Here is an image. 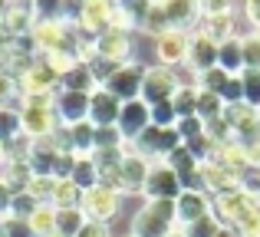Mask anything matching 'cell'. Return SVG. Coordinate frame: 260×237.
<instances>
[{
    "instance_id": "14",
    "label": "cell",
    "mask_w": 260,
    "mask_h": 237,
    "mask_svg": "<svg viewBox=\"0 0 260 237\" xmlns=\"http://www.w3.org/2000/svg\"><path fill=\"white\" fill-rule=\"evenodd\" d=\"M184 63L191 66L194 73H208L217 66V43L211 37H204V33H191L188 40V59Z\"/></svg>"
},
{
    "instance_id": "16",
    "label": "cell",
    "mask_w": 260,
    "mask_h": 237,
    "mask_svg": "<svg viewBox=\"0 0 260 237\" xmlns=\"http://www.w3.org/2000/svg\"><path fill=\"white\" fill-rule=\"evenodd\" d=\"M175 211H178V227L194 224L204 214H211V198L204 191H181L175 201Z\"/></svg>"
},
{
    "instance_id": "32",
    "label": "cell",
    "mask_w": 260,
    "mask_h": 237,
    "mask_svg": "<svg viewBox=\"0 0 260 237\" xmlns=\"http://www.w3.org/2000/svg\"><path fill=\"white\" fill-rule=\"evenodd\" d=\"M204 135H208L211 142H214L217 148H224V145H234V128H231V122L228 119H211V122H204Z\"/></svg>"
},
{
    "instance_id": "57",
    "label": "cell",
    "mask_w": 260,
    "mask_h": 237,
    "mask_svg": "<svg viewBox=\"0 0 260 237\" xmlns=\"http://www.w3.org/2000/svg\"><path fill=\"white\" fill-rule=\"evenodd\" d=\"M0 237H7V234H4V221H0Z\"/></svg>"
},
{
    "instance_id": "6",
    "label": "cell",
    "mask_w": 260,
    "mask_h": 237,
    "mask_svg": "<svg viewBox=\"0 0 260 237\" xmlns=\"http://www.w3.org/2000/svg\"><path fill=\"white\" fill-rule=\"evenodd\" d=\"M181 191H184V188H181V178H178L165 161H155L152 172H148L145 188H142L145 201H178V194H181Z\"/></svg>"
},
{
    "instance_id": "47",
    "label": "cell",
    "mask_w": 260,
    "mask_h": 237,
    "mask_svg": "<svg viewBox=\"0 0 260 237\" xmlns=\"http://www.w3.org/2000/svg\"><path fill=\"white\" fill-rule=\"evenodd\" d=\"M221 99H224V106H241L244 103V83H241V76H231L228 79Z\"/></svg>"
},
{
    "instance_id": "44",
    "label": "cell",
    "mask_w": 260,
    "mask_h": 237,
    "mask_svg": "<svg viewBox=\"0 0 260 237\" xmlns=\"http://www.w3.org/2000/svg\"><path fill=\"white\" fill-rule=\"evenodd\" d=\"M53 188H56V178H30L26 191H30L40 205H50L53 201Z\"/></svg>"
},
{
    "instance_id": "45",
    "label": "cell",
    "mask_w": 260,
    "mask_h": 237,
    "mask_svg": "<svg viewBox=\"0 0 260 237\" xmlns=\"http://www.w3.org/2000/svg\"><path fill=\"white\" fill-rule=\"evenodd\" d=\"M241 191L260 201V165H247L241 172Z\"/></svg>"
},
{
    "instance_id": "19",
    "label": "cell",
    "mask_w": 260,
    "mask_h": 237,
    "mask_svg": "<svg viewBox=\"0 0 260 237\" xmlns=\"http://www.w3.org/2000/svg\"><path fill=\"white\" fill-rule=\"evenodd\" d=\"M30 165L26 161H13V158H4L0 161V185H7L13 194L26 191V185H30Z\"/></svg>"
},
{
    "instance_id": "10",
    "label": "cell",
    "mask_w": 260,
    "mask_h": 237,
    "mask_svg": "<svg viewBox=\"0 0 260 237\" xmlns=\"http://www.w3.org/2000/svg\"><path fill=\"white\" fill-rule=\"evenodd\" d=\"M89 99L92 92H66L59 89L56 99H53V112L63 125H79V122L89 119Z\"/></svg>"
},
{
    "instance_id": "40",
    "label": "cell",
    "mask_w": 260,
    "mask_h": 237,
    "mask_svg": "<svg viewBox=\"0 0 260 237\" xmlns=\"http://www.w3.org/2000/svg\"><path fill=\"white\" fill-rule=\"evenodd\" d=\"M241 83H244V103L260 109V70H244Z\"/></svg>"
},
{
    "instance_id": "33",
    "label": "cell",
    "mask_w": 260,
    "mask_h": 237,
    "mask_svg": "<svg viewBox=\"0 0 260 237\" xmlns=\"http://www.w3.org/2000/svg\"><path fill=\"white\" fill-rule=\"evenodd\" d=\"M198 96H201V92H198L194 86H184V89H178V92H175L172 106H175L178 119H191V116H198Z\"/></svg>"
},
{
    "instance_id": "55",
    "label": "cell",
    "mask_w": 260,
    "mask_h": 237,
    "mask_svg": "<svg viewBox=\"0 0 260 237\" xmlns=\"http://www.w3.org/2000/svg\"><path fill=\"white\" fill-rule=\"evenodd\" d=\"M217 237H241V234H237L234 227H221V231H217Z\"/></svg>"
},
{
    "instance_id": "17",
    "label": "cell",
    "mask_w": 260,
    "mask_h": 237,
    "mask_svg": "<svg viewBox=\"0 0 260 237\" xmlns=\"http://www.w3.org/2000/svg\"><path fill=\"white\" fill-rule=\"evenodd\" d=\"M20 116H23V135L30 142L46 139V135H50L56 125H63L53 109H20Z\"/></svg>"
},
{
    "instance_id": "18",
    "label": "cell",
    "mask_w": 260,
    "mask_h": 237,
    "mask_svg": "<svg viewBox=\"0 0 260 237\" xmlns=\"http://www.w3.org/2000/svg\"><path fill=\"white\" fill-rule=\"evenodd\" d=\"M198 33L211 37L217 46H221V43H228V40L237 37V20H234V13H214V17H201Z\"/></svg>"
},
{
    "instance_id": "2",
    "label": "cell",
    "mask_w": 260,
    "mask_h": 237,
    "mask_svg": "<svg viewBox=\"0 0 260 237\" xmlns=\"http://www.w3.org/2000/svg\"><path fill=\"white\" fill-rule=\"evenodd\" d=\"M181 135H178V128H158V125H148L145 132L139 135L135 142H128V152L142 155V158H148L155 165V161H165L168 155L175 152V148H181Z\"/></svg>"
},
{
    "instance_id": "49",
    "label": "cell",
    "mask_w": 260,
    "mask_h": 237,
    "mask_svg": "<svg viewBox=\"0 0 260 237\" xmlns=\"http://www.w3.org/2000/svg\"><path fill=\"white\" fill-rule=\"evenodd\" d=\"M4 234L7 237H33L30 221H20V218H4Z\"/></svg>"
},
{
    "instance_id": "51",
    "label": "cell",
    "mask_w": 260,
    "mask_h": 237,
    "mask_svg": "<svg viewBox=\"0 0 260 237\" xmlns=\"http://www.w3.org/2000/svg\"><path fill=\"white\" fill-rule=\"evenodd\" d=\"M76 237H112V234H109V224H99V221H86L83 231H79Z\"/></svg>"
},
{
    "instance_id": "42",
    "label": "cell",
    "mask_w": 260,
    "mask_h": 237,
    "mask_svg": "<svg viewBox=\"0 0 260 237\" xmlns=\"http://www.w3.org/2000/svg\"><path fill=\"white\" fill-rule=\"evenodd\" d=\"M152 125H158V128H175L178 125V112H175L172 99H168V103L152 106Z\"/></svg>"
},
{
    "instance_id": "21",
    "label": "cell",
    "mask_w": 260,
    "mask_h": 237,
    "mask_svg": "<svg viewBox=\"0 0 260 237\" xmlns=\"http://www.w3.org/2000/svg\"><path fill=\"white\" fill-rule=\"evenodd\" d=\"M217 66L231 76H241L244 73V53H241V40H228V43L217 46Z\"/></svg>"
},
{
    "instance_id": "5",
    "label": "cell",
    "mask_w": 260,
    "mask_h": 237,
    "mask_svg": "<svg viewBox=\"0 0 260 237\" xmlns=\"http://www.w3.org/2000/svg\"><path fill=\"white\" fill-rule=\"evenodd\" d=\"M95 56L102 59H112V63H132V30L125 26H109L95 37L92 46Z\"/></svg>"
},
{
    "instance_id": "30",
    "label": "cell",
    "mask_w": 260,
    "mask_h": 237,
    "mask_svg": "<svg viewBox=\"0 0 260 237\" xmlns=\"http://www.w3.org/2000/svg\"><path fill=\"white\" fill-rule=\"evenodd\" d=\"M165 165L172 168V172L178 175V178H184V175H194L198 168H201V161H198L194 155H191L188 148L181 145V148H175V152H172V155H168V158H165Z\"/></svg>"
},
{
    "instance_id": "54",
    "label": "cell",
    "mask_w": 260,
    "mask_h": 237,
    "mask_svg": "<svg viewBox=\"0 0 260 237\" xmlns=\"http://www.w3.org/2000/svg\"><path fill=\"white\" fill-rule=\"evenodd\" d=\"M10 43V33H7V26H4V20H0V50Z\"/></svg>"
},
{
    "instance_id": "60",
    "label": "cell",
    "mask_w": 260,
    "mask_h": 237,
    "mask_svg": "<svg viewBox=\"0 0 260 237\" xmlns=\"http://www.w3.org/2000/svg\"><path fill=\"white\" fill-rule=\"evenodd\" d=\"M53 237H63V234H53Z\"/></svg>"
},
{
    "instance_id": "52",
    "label": "cell",
    "mask_w": 260,
    "mask_h": 237,
    "mask_svg": "<svg viewBox=\"0 0 260 237\" xmlns=\"http://www.w3.org/2000/svg\"><path fill=\"white\" fill-rule=\"evenodd\" d=\"M244 17L254 30H260V0H244Z\"/></svg>"
},
{
    "instance_id": "35",
    "label": "cell",
    "mask_w": 260,
    "mask_h": 237,
    "mask_svg": "<svg viewBox=\"0 0 260 237\" xmlns=\"http://www.w3.org/2000/svg\"><path fill=\"white\" fill-rule=\"evenodd\" d=\"M198 92H201V89H198ZM224 109H228V106H224L221 96H211V92H201V96H198V119H201V122L221 119Z\"/></svg>"
},
{
    "instance_id": "46",
    "label": "cell",
    "mask_w": 260,
    "mask_h": 237,
    "mask_svg": "<svg viewBox=\"0 0 260 237\" xmlns=\"http://www.w3.org/2000/svg\"><path fill=\"white\" fill-rule=\"evenodd\" d=\"M178 135H181V142H191V139H198V135H204V122L198 119V116H191V119H178Z\"/></svg>"
},
{
    "instance_id": "53",
    "label": "cell",
    "mask_w": 260,
    "mask_h": 237,
    "mask_svg": "<svg viewBox=\"0 0 260 237\" xmlns=\"http://www.w3.org/2000/svg\"><path fill=\"white\" fill-rule=\"evenodd\" d=\"M10 205H13V191L7 185H0V221L10 218Z\"/></svg>"
},
{
    "instance_id": "39",
    "label": "cell",
    "mask_w": 260,
    "mask_h": 237,
    "mask_svg": "<svg viewBox=\"0 0 260 237\" xmlns=\"http://www.w3.org/2000/svg\"><path fill=\"white\" fill-rule=\"evenodd\" d=\"M37 20H66V0H33Z\"/></svg>"
},
{
    "instance_id": "28",
    "label": "cell",
    "mask_w": 260,
    "mask_h": 237,
    "mask_svg": "<svg viewBox=\"0 0 260 237\" xmlns=\"http://www.w3.org/2000/svg\"><path fill=\"white\" fill-rule=\"evenodd\" d=\"M86 224L83 208H66V211H56V234L63 237H76Z\"/></svg>"
},
{
    "instance_id": "3",
    "label": "cell",
    "mask_w": 260,
    "mask_h": 237,
    "mask_svg": "<svg viewBox=\"0 0 260 237\" xmlns=\"http://www.w3.org/2000/svg\"><path fill=\"white\" fill-rule=\"evenodd\" d=\"M119 211H122V194L119 191H112V188H106V185H95V188H89V191H83V214H86V221L109 224Z\"/></svg>"
},
{
    "instance_id": "50",
    "label": "cell",
    "mask_w": 260,
    "mask_h": 237,
    "mask_svg": "<svg viewBox=\"0 0 260 237\" xmlns=\"http://www.w3.org/2000/svg\"><path fill=\"white\" fill-rule=\"evenodd\" d=\"M201 4V13L204 17H214V13H231L234 0H198Z\"/></svg>"
},
{
    "instance_id": "29",
    "label": "cell",
    "mask_w": 260,
    "mask_h": 237,
    "mask_svg": "<svg viewBox=\"0 0 260 237\" xmlns=\"http://www.w3.org/2000/svg\"><path fill=\"white\" fill-rule=\"evenodd\" d=\"M30 231H33V237H53L56 234V208L40 205V211L30 218Z\"/></svg>"
},
{
    "instance_id": "9",
    "label": "cell",
    "mask_w": 260,
    "mask_h": 237,
    "mask_svg": "<svg viewBox=\"0 0 260 237\" xmlns=\"http://www.w3.org/2000/svg\"><path fill=\"white\" fill-rule=\"evenodd\" d=\"M119 132L125 142H135L142 132H145L148 125H152V106L142 103V99H128V103H122V112H119Z\"/></svg>"
},
{
    "instance_id": "37",
    "label": "cell",
    "mask_w": 260,
    "mask_h": 237,
    "mask_svg": "<svg viewBox=\"0 0 260 237\" xmlns=\"http://www.w3.org/2000/svg\"><path fill=\"white\" fill-rule=\"evenodd\" d=\"M128 142L122 139L119 125H99L95 128V152H106V148H125Z\"/></svg>"
},
{
    "instance_id": "26",
    "label": "cell",
    "mask_w": 260,
    "mask_h": 237,
    "mask_svg": "<svg viewBox=\"0 0 260 237\" xmlns=\"http://www.w3.org/2000/svg\"><path fill=\"white\" fill-rule=\"evenodd\" d=\"M241 40V53H244V70H260V30L247 26L244 33H237Z\"/></svg>"
},
{
    "instance_id": "25",
    "label": "cell",
    "mask_w": 260,
    "mask_h": 237,
    "mask_svg": "<svg viewBox=\"0 0 260 237\" xmlns=\"http://www.w3.org/2000/svg\"><path fill=\"white\" fill-rule=\"evenodd\" d=\"M73 185L79 188V191H89V188L99 185V168H95L92 155H83V158H76V168H73Z\"/></svg>"
},
{
    "instance_id": "23",
    "label": "cell",
    "mask_w": 260,
    "mask_h": 237,
    "mask_svg": "<svg viewBox=\"0 0 260 237\" xmlns=\"http://www.w3.org/2000/svg\"><path fill=\"white\" fill-rule=\"evenodd\" d=\"M70 142H73V155H92L95 152V125L92 122H79V125H70Z\"/></svg>"
},
{
    "instance_id": "36",
    "label": "cell",
    "mask_w": 260,
    "mask_h": 237,
    "mask_svg": "<svg viewBox=\"0 0 260 237\" xmlns=\"http://www.w3.org/2000/svg\"><path fill=\"white\" fill-rule=\"evenodd\" d=\"M184 237H217V231H221V221L214 218V214H204L201 221H194V224H184L178 227Z\"/></svg>"
},
{
    "instance_id": "4",
    "label": "cell",
    "mask_w": 260,
    "mask_h": 237,
    "mask_svg": "<svg viewBox=\"0 0 260 237\" xmlns=\"http://www.w3.org/2000/svg\"><path fill=\"white\" fill-rule=\"evenodd\" d=\"M181 89L175 79V70H168V66H148L145 70V83H142V103L148 106H158V103H168V99H175V92Z\"/></svg>"
},
{
    "instance_id": "34",
    "label": "cell",
    "mask_w": 260,
    "mask_h": 237,
    "mask_svg": "<svg viewBox=\"0 0 260 237\" xmlns=\"http://www.w3.org/2000/svg\"><path fill=\"white\" fill-rule=\"evenodd\" d=\"M228 79H231V73H224L221 66H214V70H208V73H198V89L211 92V96H221Z\"/></svg>"
},
{
    "instance_id": "15",
    "label": "cell",
    "mask_w": 260,
    "mask_h": 237,
    "mask_svg": "<svg viewBox=\"0 0 260 237\" xmlns=\"http://www.w3.org/2000/svg\"><path fill=\"white\" fill-rule=\"evenodd\" d=\"M119 112H122V103L112 96L109 89H95L92 99H89V122H92L95 128L99 125H115L119 122Z\"/></svg>"
},
{
    "instance_id": "61",
    "label": "cell",
    "mask_w": 260,
    "mask_h": 237,
    "mask_svg": "<svg viewBox=\"0 0 260 237\" xmlns=\"http://www.w3.org/2000/svg\"><path fill=\"white\" fill-rule=\"evenodd\" d=\"M257 116H260V109H257Z\"/></svg>"
},
{
    "instance_id": "24",
    "label": "cell",
    "mask_w": 260,
    "mask_h": 237,
    "mask_svg": "<svg viewBox=\"0 0 260 237\" xmlns=\"http://www.w3.org/2000/svg\"><path fill=\"white\" fill-rule=\"evenodd\" d=\"M53 158H56V152H50V148H43L40 142H33L30 158H26L30 175L33 178H53Z\"/></svg>"
},
{
    "instance_id": "43",
    "label": "cell",
    "mask_w": 260,
    "mask_h": 237,
    "mask_svg": "<svg viewBox=\"0 0 260 237\" xmlns=\"http://www.w3.org/2000/svg\"><path fill=\"white\" fill-rule=\"evenodd\" d=\"M76 158L79 155H73V152H59L56 158H53V178L56 181H70L73 168H76Z\"/></svg>"
},
{
    "instance_id": "20",
    "label": "cell",
    "mask_w": 260,
    "mask_h": 237,
    "mask_svg": "<svg viewBox=\"0 0 260 237\" xmlns=\"http://www.w3.org/2000/svg\"><path fill=\"white\" fill-rule=\"evenodd\" d=\"M59 89H66V92H95V89H99V83H95L89 63L83 59V63H76L63 79H59Z\"/></svg>"
},
{
    "instance_id": "12",
    "label": "cell",
    "mask_w": 260,
    "mask_h": 237,
    "mask_svg": "<svg viewBox=\"0 0 260 237\" xmlns=\"http://www.w3.org/2000/svg\"><path fill=\"white\" fill-rule=\"evenodd\" d=\"M165 7V17L172 23V30H181V33H198L201 26V4L198 0H161Z\"/></svg>"
},
{
    "instance_id": "1",
    "label": "cell",
    "mask_w": 260,
    "mask_h": 237,
    "mask_svg": "<svg viewBox=\"0 0 260 237\" xmlns=\"http://www.w3.org/2000/svg\"><path fill=\"white\" fill-rule=\"evenodd\" d=\"M178 231L175 201H145L132 218V237H172Z\"/></svg>"
},
{
    "instance_id": "7",
    "label": "cell",
    "mask_w": 260,
    "mask_h": 237,
    "mask_svg": "<svg viewBox=\"0 0 260 237\" xmlns=\"http://www.w3.org/2000/svg\"><path fill=\"white\" fill-rule=\"evenodd\" d=\"M145 70H148V66H142V63H125L106 86H102V89H109L119 103L139 99L142 96V83H145Z\"/></svg>"
},
{
    "instance_id": "58",
    "label": "cell",
    "mask_w": 260,
    "mask_h": 237,
    "mask_svg": "<svg viewBox=\"0 0 260 237\" xmlns=\"http://www.w3.org/2000/svg\"><path fill=\"white\" fill-rule=\"evenodd\" d=\"M172 237H184V234H181V231H175V234H172Z\"/></svg>"
},
{
    "instance_id": "38",
    "label": "cell",
    "mask_w": 260,
    "mask_h": 237,
    "mask_svg": "<svg viewBox=\"0 0 260 237\" xmlns=\"http://www.w3.org/2000/svg\"><path fill=\"white\" fill-rule=\"evenodd\" d=\"M40 211V201L33 198L30 191H20L13 194V205H10V218H20V221H30L33 214Z\"/></svg>"
},
{
    "instance_id": "48",
    "label": "cell",
    "mask_w": 260,
    "mask_h": 237,
    "mask_svg": "<svg viewBox=\"0 0 260 237\" xmlns=\"http://www.w3.org/2000/svg\"><path fill=\"white\" fill-rule=\"evenodd\" d=\"M17 96H20L17 79H13V76H4V73H0V109H4V106H17Z\"/></svg>"
},
{
    "instance_id": "22",
    "label": "cell",
    "mask_w": 260,
    "mask_h": 237,
    "mask_svg": "<svg viewBox=\"0 0 260 237\" xmlns=\"http://www.w3.org/2000/svg\"><path fill=\"white\" fill-rule=\"evenodd\" d=\"M23 135V116L20 106H4L0 109V145H10Z\"/></svg>"
},
{
    "instance_id": "59",
    "label": "cell",
    "mask_w": 260,
    "mask_h": 237,
    "mask_svg": "<svg viewBox=\"0 0 260 237\" xmlns=\"http://www.w3.org/2000/svg\"><path fill=\"white\" fill-rule=\"evenodd\" d=\"M0 161H4V145H0Z\"/></svg>"
},
{
    "instance_id": "11",
    "label": "cell",
    "mask_w": 260,
    "mask_h": 237,
    "mask_svg": "<svg viewBox=\"0 0 260 237\" xmlns=\"http://www.w3.org/2000/svg\"><path fill=\"white\" fill-rule=\"evenodd\" d=\"M17 89H20V96H30V92H59V73L37 56V63L17 79Z\"/></svg>"
},
{
    "instance_id": "27",
    "label": "cell",
    "mask_w": 260,
    "mask_h": 237,
    "mask_svg": "<svg viewBox=\"0 0 260 237\" xmlns=\"http://www.w3.org/2000/svg\"><path fill=\"white\" fill-rule=\"evenodd\" d=\"M50 205L56 208V211H66V208H83V191H79L73 181H56Z\"/></svg>"
},
{
    "instance_id": "41",
    "label": "cell",
    "mask_w": 260,
    "mask_h": 237,
    "mask_svg": "<svg viewBox=\"0 0 260 237\" xmlns=\"http://www.w3.org/2000/svg\"><path fill=\"white\" fill-rule=\"evenodd\" d=\"M184 148H188L191 155H194L201 165H208L211 158H214V152H217V145L208 139V135H198V139H191V142H184Z\"/></svg>"
},
{
    "instance_id": "13",
    "label": "cell",
    "mask_w": 260,
    "mask_h": 237,
    "mask_svg": "<svg viewBox=\"0 0 260 237\" xmlns=\"http://www.w3.org/2000/svg\"><path fill=\"white\" fill-rule=\"evenodd\" d=\"M188 40H191V33H181V30L161 33V37L155 40V56H158V66H168V70L181 66L184 59H188Z\"/></svg>"
},
{
    "instance_id": "56",
    "label": "cell",
    "mask_w": 260,
    "mask_h": 237,
    "mask_svg": "<svg viewBox=\"0 0 260 237\" xmlns=\"http://www.w3.org/2000/svg\"><path fill=\"white\" fill-rule=\"evenodd\" d=\"M4 13H7V0H0V20H4Z\"/></svg>"
},
{
    "instance_id": "8",
    "label": "cell",
    "mask_w": 260,
    "mask_h": 237,
    "mask_svg": "<svg viewBox=\"0 0 260 237\" xmlns=\"http://www.w3.org/2000/svg\"><path fill=\"white\" fill-rule=\"evenodd\" d=\"M148 172H152V161L125 148V161H122L119 178H115L122 198H125V194H142V188H145V181H148Z\"/></svg>"
},
{
    "instance_id": "31",
    "label": "cell",
    "mask_w": 260,
    "mask_h": 237,
    "mask_svg": "<svg viewBox=\"0 0 260 237\" xmlns=\"http://www.w3.org/2000/svg\"><path fill=\"white\" fill-rule=\"evenodd\" d=\"M139 30H142V33H148V37H155V40H158L161 33L172 30V23H168V17H165V7H161V4H152V10H148V17H145V20H142Z\"/></svg>"
}]
</instances>
